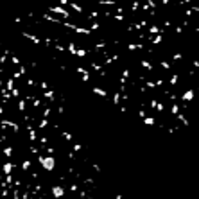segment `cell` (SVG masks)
<instances>
[{"instance_id": "6da1fadb", "label": "cell", "mask_w": 199, "mask_h": 199, "mask_svg": "<svg viewBox=\"0 0 199 199\" xmlns=\"http://www.w3.org/2000/svg\"><path fill=\"white\" fill-rule=\"evenodd\" d=\"M29 25L124 113L199 138V0H36Z\"/></svg>"}]
</instances>
